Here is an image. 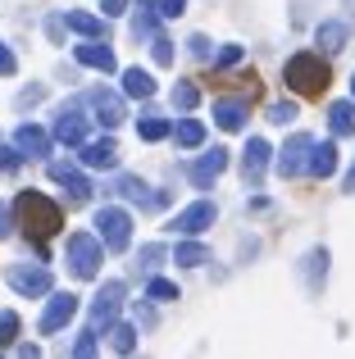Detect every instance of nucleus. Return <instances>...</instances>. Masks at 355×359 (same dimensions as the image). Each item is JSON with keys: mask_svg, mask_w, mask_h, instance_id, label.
Segmentation results:
<instances>
[{"mask_svg": "<svg viewBox=\"0 0 355 359\" xmlns=\"http://www.w3.org/2000/svg\"><path fill=\"white\" fill-rule=\"evenodd\" d=\"M9 214H14V210H9V205H0V237H9Z\"/></svg>", "mask_w": 355, "mask_h": 359, "instance_id": "obj_46", "label": "nucleus"}, {"mask_svg": "<svg viewBox=\"0 0 355 359\" xmlns=\"http://www.w3.org/2000/svg\"><path fill=\"white\" fill-rule=\"evenodd\" d=\"M14 214H18V228H23V237L32 241L41 255H46V241H51L55 232L64 228V210L51 201V196H41V191H18Z\"/></svg>", "mask_w": 355, "mask_h": 359, "instance_id": "obj_1", "label": "nucleus"}, {"mask_svg": "<svg viewBox=\"0 0 355 359\" xmlns=\"http://www.w3.org/2000/svg\"><path fill=\"white\" fill-rule=\"evenodd\" d=\"M155 36H160V14H155V5H146L133 18V41H155Z\"/></svg>", "mask_w": 355, "mask_h": 359, "instance_id": "obj_27", "label": "nucleus"}, {"mask_svg": "<svg viewBox=\"0 0 355 359\" xmlns=\"http://www.w3.org/2000/svg\"><path fill=\"white\" fill-rule=\"evenodd\" d=\"M142 5H155V0H142Z\"/></svg>", "mask_w": 355, "mask_h": 359, "instance_id": "obj_50", "label": "nucleus"}, {"mask_svg": "<svg viewBox=\"0 0 355 359\" xmlns=\"http://www.w3.org/2000/svg\"><path fill=\"white\" fill-rule=\"evenodd\" d=\"M305 287L310 291H323V273H328V250H323V245H314L310 255H305Z\"/></svg>", "mask_w": 355, "mask_h": 359, "instance_id": "obj_23", "label": "nucleus"}, {"mask_svg": "<svg viewBox=\"0 0 355 359\" xmlns=\"http://www.w3.org/2000/svg\"><path fill=\"white\" fill-rule=\"evenodd\" d=\"M169 259V245H146L142 255H137V278H155V269Z\"/></svg>", "mask_w": 355, "mask_h": 359, "instance_id": "obj_28", "label": "nucleus"}, {"mask_svg": "<svg viewBox=\"0 0 355 359\" xmlns=\"http://www.w3.org/2000/svg\"><path fill=\"white\" fill-rule=\"evenodd\" d=\"M96 232H100V245L119 255L133 241V219H128V210H96Z\"/></svg>", "mask_w": 355, "mask_h": 359, "instance_id": "obj_6", "label": "nucleus"}, {"mask_svg": "<svg viewBox=\"0 0 355 359\" xmlns=\"http://www.w3.org/2000/svg\"><path fill=\"white\" fill-rule=\"evenodd\" d=\"M146 296L151 300H178V287L169 278H146Z\"/></svg>", "mask_w": 355, "mask_h": 359, "instance_id": "obj_33", "label": "nucleus"}, {"mask_svg": "<svg viewBox=\"0 0 355 359\" xmlns=\"http://www.w3.org/2000/svg\"><path fill=\"white\" fill-rule=\"evenodd\" d=\"M119 159V146L109 137H100V141H87V146H82V164L87 168H109Z\"/></svg>", "mask_w": 355, "mask_h": 359, "instance_id": "obj_22", "label": "nucleus"}, {"mask_svg": "<svg viewBox=\"0 0 355 359\" xmlns=\"http://www.w3.org/2000/svg\"><path fill=\"white\" fill-rule=\"evenodd\" d=\"M351 100H355V78H351Z\"/></svg>", "mask_w": 355, "mask_h": 359, "instance_id": "obj_49", "label": "nucleus"}, {"mask_svg": "<svg viewBox=\"0 0 355 359\" xmlns=\"http://www.w3.org/2000/svg\"><path fill=\"white\" fill-rule=\"evenodd\" d=\"M137 318H142V327H155V323H160V318H155V309H151V305H142V309H137Z\"/></svg>", "mask_w": 355, "mask_h": 359, "instance_id": "obj_44", "label": "nucleus"}, {"mask_svg": "<svg viewBox=\"0 0 355 359\" xmlns=\"http://www.w3.org/2000/svg\"><path fill=\"white\" fill-rule=\"evenodd\" d=\"M109 346H114L119 355H133L137 351V327L133 323H114L109 327Z\"/></svg>", "mask_w": 355, "mask_h": 359, "instance_id": "obj_31", "label": "nucleus"}, {"mask_svg": "<svg viewBox=\"0 0 355 359\" xmlns=\"http://www.w3.org/2000/svg\"><path fill=\"white\" fill-rule=\"evenodd\" d=\"M310 155H314V137H305V132L287 137V146L278 150V173H283V177L310 173Z\"/></svg>", "mask_w": 355, "mask_h": 359, "instance_id": "obj_7", "label": "nucleus"}, {"mask_svg": "<svg viewBox=\"0 0 355 359\" xmlns=\"http://www.w3.org/2000/svg\"><path fill=\"white\" fill-rule=\"evenodd\" d=\"M18 359H41V351L36 346H18Z\"/></svg>", "mask_w": 355, "mask_h": 359, "instance_id": "obj_48", "label": "nucleus"}, {"mask_svg": "<svg viewBox=\"0 0 355 359\" xmlns=\"http://www.w3.org/2000/svg\"><path fill=\"white\" fill-rule=\"evenodd\" d=\"M269 159H274V146H269L264 137H250L246 150H241V177H246L250 187H260L264 173H269Z\"/></svg>", "mask_w": 355, "mask_h": 359, "instance_id": "obj_10", "label": "nucleus"}, {"mask_svg": "<svg viewBox=\"0 0 355 359\" xmlns=\"http://www.w3.org/2000/svg\"><path fill=\"white\" fill-rule=\"evenodd\" d=\"M100 9H105V14H123L128 0H100Z\"/></svg>", "mask_w": 355, "mask_h": 359, "instance_id": "obj_45", "label": "nucleus"}, {"mask_svg": "<svg viewBox=\"0 0 355 359\" xmlns=\"http://www.w3.org/2000/svg\"><path fill=\"white\" fill-rule=\"evenodd\" d=\"M214 219H219L214 201H196V205H187V210L178 214L173 223H169V232H178V237H192V232H205Z\"/></svg>", "mask_w": 355, "mask_h": 359, "instance_id": "obj_12", "label": "nucleus"}, {"mask_svg": "<svg viewBox=\"0 0 355 359\" xmlns=\"http://www.w3.org/2000/svg\"><path fill=\"white\" fill-rule=\"evenodd\" d=\"M87 137H91V118H87V109H82V100H69V105L55 114V132H51V141H64V146H87Z\"/></svg>", "mask_w": 355, "mask_h": 359, "instance_id": "obj_4", "label": "nucleus"}, {"mask_svg": "<svg viewBox=\"0 0 355 359\" xmlns=\"http://www.w3.org/2000/svg\"><path fill=\"white\" fill-rule=\"evenodd\" d=\"M328 128H333V137H355V100H333Z\"/></svg>", "mask_w": 355, "mask_h": 359, "instance_id": "obj_21", "label": "nucleus"}, {"mask_svg": "<svg viewBox=\"0 0 355 359\" xmlns=\"http://www.w3.org/2000/svg\"><path fill=\"white\" fill-rule=\"evenodd\" d=\"M187 50H192L196 60H210V36H201V32H196V36H187Z\"/></svg>", "mask_w": 355, "mask_h": 359, "instance_id": "obj_40", "label": "nucleus"}, {"mask_svg": "<svg viewBox=\"0 0 355 359\" xmlns=\"http://www.w3.org/2000/svg\"><path fill=\"white\" fill-rule=\"evenodd\" d=\"M73 359H96V327H87V332L78 337V346H73Z\"/></svg>", "mask_w": 355, "mask_h": 359, "instance_id": "obj_34", "label": "nucleus"}, {"mask_svg": "<svg viewBox=\"0 0 355 359\" xmlns=\"http://www.w3.org/2000/svg\"><path fill=\"white\" fill-rule=\"evenodd\" d=\"M123 91H128L133 100H151V96H155V78H151L146 69H128V73H123Z\"/></svg>", "mask_w": 355, "mask_h": 359, "instance_id": "obj_25", "label": "nucleus"}, {"mask_svg": "<svg viewBox=\"0 0 355 359\" xmlns=\"http://www.w3.org/2000/svg\"><path fill=\"white\" fill-rule=\"evenodd\" d=\"M51 177L64 187L69 205H87V201H91V182L82 177V168H78V164H51Z\"/></svg>", "mask_w": 355, "mask_h": 359, "instance_id": "obj_14", "label": "nucleus"}, {"mask_svg": "<svg viewBox=\"0 0 355 359\" xmlns=\"http://www.w3.org/2000/svg\"><path fill=\"white\" fill-rule=\"evenodd\" d=\"M46 32H51V41H64V32H69V27H64V14H51V18H46Z\"/></svg>", "mask_w": 355, "mask_h": 359, "instance_id": "obj_41", "label": "nucleus"}, {"mask_svg": "<svg viewBox=\"0 0 355 359\" xmlns=\"http://www.w3.org/2000/svg\"><path fill=\"white\" fill-rule=\"evenodd\" d=\"M114 191L128 196V201H137L142 210H151V214L169 205V191H155V187H146L142 177H114Z\"/></svg>", "mask_w": 355, "mask_h": 359, "instance_id": "obj_13", "label": "nucleus"}, {"mask_svg": "<svg viewBox=\"0 0 355 359\" xmlns=\"http://www.w3.org/2000/svg\"><path fill=\"white\" fill-rule=\"evenodd\" d=\"M173 141L192 150V146H201V141H205V128L196 118H182V123H173Z\"/></svg>", "mask_w": 355, "mask_h": 359, "instance_id": "obj_30", "label": "nucleus"}, {"mask_svg": "<svg viewBox=\"0 0 355 359\" xmlns=\"http://www.w3.org/2000/svg\"><path fill=\"white\" fill-rule=\"evenodd\" d=\"M151 55H155V64H173V41H169V36H155Z\"/></svg>", "mask_w": 355, "mask_h": 359, "instance_id": "obj_35", "label": "nucleus"}, {"mask_svg": "<svg viewBox=\"0 0 355 359\" xmlns=\"http://www.w3.org/2000/svg\"><path fill=\"white\" fill-rule=\"evenodd\" d=\"M214 123L223 132H241L246 128V100H214Z\"/></svg>", "mask_w": 355, "mask_h": 359, "instance_id": "obj_19", "label": "nucleus"}, {"mask_svg": "<svg viewBox=\"0 0 355 359\" xmlns=\"http://www.w3.org/2000/svg\"><path fill=\"white\" fill-rule=\"evenodd\" d=\"M169 255H173L178 269H196V264L210 259V245H201V241H182V245H173Z\"/></svg>", "mask_w": 355, "mask_h": 359, "instance_id": "obj_26", "label": "nucleus"}, {"mask_svg": "<svg viewBox=\"0 0 355 359\" xmlns=\"http://www.w3.org/2000/svg\"><path fill=\"white\" fill-rule=\"evenodd\" d=\"M264 114H269V123H292L296 118V105H292V100H283V105H269Z\"/></svg>", "mask_w": 355, "mask_h": 359, "instance_id": "obj_36", "label": "nucleus"}, {"mask_svg": "<svg viewBox=\"0 0 355 359\" xmlns=\"http://www.w3.org/2000/svg\"><path fill=\"white\" fill-rule=\"evenodd\" d=\"M223 164H228V150H223V146H210L201 159H192V164H187V182L205 191V187H214V177L223 173Z\"/></svg>", "mask_w": 355, "mask_h": 359, "instance_id": "obj_11", "label": "nucleus"}, {"mask_svg": "<svg viewBox=\"0 0 355 359\" xmlns=\"http://www.w3.org/2000/svg\"><path fill=\"white\" fill-rule=\"evenodd\" d=\"M283 82L296 91V96H323V91H328V82H333V69H328V60H323V55L301 50V55H292V60H287Z\"/></svg>", "mask_w": 355, "mask_h": 359, "instance_id": "obj_2", "label": "nucleus"}, {"mask_svg": "<svg viewBox=\"0 0 355 359\" xmlns=\"http://www.w3.org/2000/svg\"><path fill=\"white\" fill-rule=\"evenodd\" d=\"M73 55H78V64H87V69H100V73H114V69H119L114 50H109L105 41H82Z\"/></svg>", "mask_w": 355, "mask_h": 359, "instance_id": "obj_18", "label": "nucleus"}, {"mask_svg": "<svg viewBox=\"0 0 355 359\" xmlns=\"http://www.w3.org/2000/svg\"><path fill=\"white\" fill-rule=\"evenodd\" d=\"M64 27H73V32H82L87 41H100V36H105V18L87 14V9H69V14H64Z\"/></svg>", "mask_w": 355, "mask_h": 359, "instance_id": "obj_20", "label": "nucleus"}, {"mask_svg": "<svg viewBox=\"0 0 355 359\" xmlns=\"http://www.w3.org/2000/svg\"><path fill=\"white\" fill-rule=\"evenodd\" d=\"M123 300H128V287H123V282H105V287L96 291V300H91V327H96V332H109V327L119 323Z\"/></svg>", "mask_w": 355, "mask_h": 359, "instance_id": "obj_5", "label": "nucleus"}, {"mask_svg": "<svg viewBox=\"0 0 355 359\" xmlns=\"http://www.w3.org/2000/svg\"><path fill=\"white\" fill-rule=\"evenodd\" d=\"M36 100H41V87H27L23 96H18V109H27V105H36Z\"/></svg>", "mask_w": 355, "mask_h": 359, "instance_id": "obj_43", "label": "nucleus"}, {"mask_svg": "<svg viewBox=\"0 0 355 359\" xmlns=\"http://www.w3.org/2000/svg\"><path fill=\"white\" fill-rule=\"evenodd\" d=\"M5 282L18 291V296H46L55 278L41 269V264H9V269H5Z\"/></svg>", "mask_w": 355, "mask_h": 359, "instance_id": "obj_9", "label": "nucleus"}, {"mask_svg": "<svg viewBox=\"0 0 355 359\" xmlns=\"http://www.w3.org/2000/svg\"><path fill=\"white\" fill-rule=\"evenodd\" d=\"M14 69H18V64H14V55H9V46L0 41V78H9Z\"/></svg>", "mask_w": 355, "mask_h": 359, "instance_id": "obj_42", "label": "nucleus"}, {"mask_svg": "<svg viewBox=\"0 0 355 359\" xmlns=\"http://www.w3.org/2000/svg\"><path fill=\"white\" fill-rule=\"evenodd\" d=\"M18 337V318L14 314H0V346H9Z\"/></svg>", "mask_w": 355, "mask_h": 359, "instance_id": "obj_38", "label": "nucleus"}, {"mask_svg": "<svg viewBox=\"0 0 355 359\" xmlns=\"http://www.w3.org/2000/svg\"><path fill=\"white\" fill-rule=\"evenodd\" d=\"M137 137L142 141H164V137H173V123H164L160 114H146L142 123H137Z\"/></svg>", "mask_w": 355, "mask_h": 359, "instance_id": "obj_29", "label": "nucleus"}, {"mask_svg": "<svg viewBox=\"0 0 355 359\" xmlns=\"http://www.w3.org/2000/svg\"><path fill=\"white\" fill-rule=\"evenodd\" d=\"M73 314H78V296H73V291H60V296H51V305H46V314L36 318V327L51 337V332H60Z\"/></svg>", "mask_w": 355, "mask_h": 359, "instance_id": "obj_15", "label": "nucleus"}, {"mask_svg": "<svg viewBox=\"0 0 355 359\" xmlns=\"http://www.w3.org/2000/svg\"><path fill=\"white\" fill-rule=\"evenodd\" d=\"M333 168H337V146H333V141H314L310 177H333Z\"/></svg>", "mask_w": 355, "mask_h": 359, "instance_id": "obj_24", "label": "nucleus"}, {"mask_svg": "<svg viewBox=\"0 0 355 359\" xmlns=\"http://www.w3.org/2000/svg\"><path fill=\"white\" fill-rule=\"evenodd\" d=\"M342 191H347V196H355V164H351V173L342 177Z\"/></svg>", "mask_w": 355, "mask_h": 359, "instance_id": "obj_47", "label": "nucleus"}, {"mask_svg": "<svg viewBox=\"0 0 355 359\" xmlns=\"http://www.w3.org/2000/svg\"><path fill=\"white\" fill-rule=\"evenodd\" d=\"M173 105L178 109H196L201 105V87H196V82H178L173 87Z\"/></svg>", "mask_w": 355, "mask_h": 359, "instance_id": "obj_32", "label": "nucleus"}, {"mask_svg": "<svg viewBox=\"0 0 355 359\" xmlns=\"http://www.w3.org/2000/svg\"><path fill=\"white\" fill-rule=\"evenodd\" d=\"M64 255H69V269H73V278H82V282H91L100 273V237H91V232H73L69 245H64Z\"/></svg>", "mask_w": 355, "mask_h": 359, "instance_id": "obj_3", "label": "nucleus"}, {"mask_svg": "<svg viewBox=\"0 0 355 359\" xmlns=\"http://www.w3.org/2000/svg\"><path fill=\"white\" fill-rule=\"evenodd\" d=\"M14 150L23 159H51V132L36 128V123H23V128L14 132Z\"/></svg>", "mask_w": 355, "mask_h": 359, "instance_id": "obj_16", "label": "nucleus"}, {"mask_svg": "<svg viewBox=\"0 0 355 359\" xmlns=\"http://www.w3.org/2000/svg\"><path fill=\"white\" fill-rule=\"evenodd\" d=\"M187 9V0H155V14L160 18H178Z\"/></svg>", "mask_w": 355, "mask_h": 359, "instance_id": "obj_39", "label": "nucleus"}, {"mask_svg": "<svg viewBox=\"0 0 355 359\" xmlns=\"http://www.w3.org/2000/svg\"><path fill=\"white\" fill-rule=\"evenodd\" d=\"M347 36H351V23L347 18H328V23H319V32H314V55H337L342 46H347Z\"/></svg>", "mask_w": 355, "mask_h": 359, "instance_id": "obj_17", "label": "nucleus"}, {"mask_svg": "<svg viewBox=\"0 0 355 359\" xmlns=\"http://www.w3.org/2000/svg\"><path fill=\"white\" fill-rule=\"evenodd\" d=\"M214 64H219V69H232V64H241V46H223V50L214 55Z\"/></svg>", "mask_w": 355, "mask_h": 359, "instance_id": "obj_37", "label": "nucleus"}, {"mask_svg": "<svg viewBox=\"0 0 355 359\" xmlns=\"http://www.w3.org/2000/svg\"><path fill=\"white\" fill-rule=\"evenodd\" d=\"M87 109H91V118L100 123V128H119V123L128 118V109H123V96L119 91H109V87H96V91H87Z\"/></svg>", "mask_w": 355, "mask_h": 359, "instance_id": "obj_8", "label": "nucleus"}]
</instances>
